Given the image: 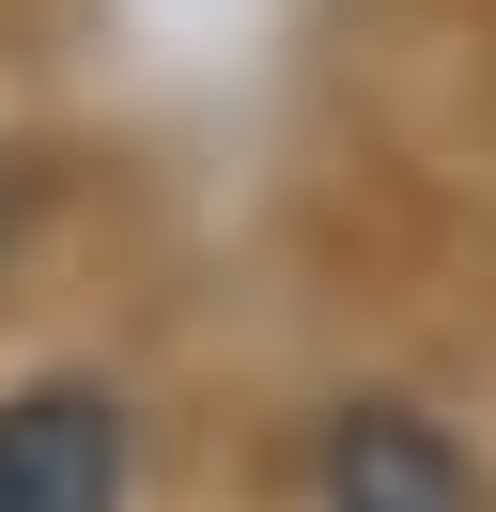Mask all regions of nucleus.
<instances>
[{"label":"nucleus","mask_w":496,"mask_h":512,"mask_svg":"<svg viewBox=\"0 0 496 512\" xmlns=\"http://www.w3.org/2000/svg\"><path fill=\"white\" fill-rule=\"evenodd\" d=\"M124 481H140V435H124L109 388H16L0 404V512H124Z\"/></svg>","instance_id":"1"},{"label":"nucleus","mask_w":496,"mask_h":512,"mask_svg":"<svg viewBox=\"0 0 496 512\" xmlns=\"http://www.w3.org/2000/svg\"><path fill=\"white\" fill-rule=\"evenodd\" d=\"M310 497L326 512H481V466L450 450V419H419V404H341L326 435H310Z\"/></svg>","instance_id":"2"}]
</instances>
